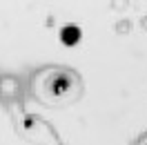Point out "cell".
<instances>
[{"label": "cell", "instance_id": "cell-1", "mask_svg": "<svg viewBox=\"0 0 147 145\" xmlns=\"http://www.w3.org/2000/svg\"><path fill=\"white\" fill-rule=\"evenodd\" d=\"M60 38H63L65 45H76L78 38H80V31H78L76 27H65L63 31H60Z\"/></svg>", "mask_w": 147, "mask_h": 145}]
</instances>
